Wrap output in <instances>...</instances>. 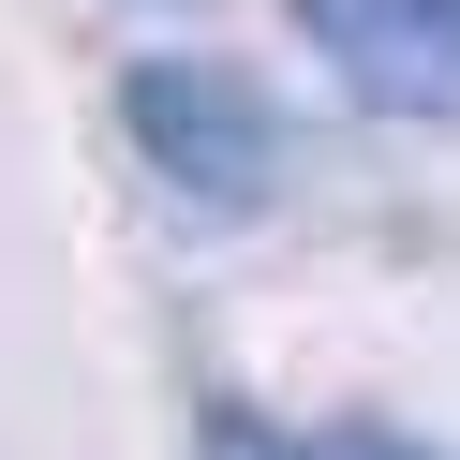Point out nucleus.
I'll return each mask as SVG.
<instances>
[{"label": "nucleus", "mask_w": 460, "mask_h": 460, "mask_svg": "<svg viewBox=\"0 0 460 460\" xmlns=\"http://www.w3.org/2000/svg\"><path fill=\"white\" fill-rule=\"evenodd\" d=\"M119 134L193 208H268V193L297 179V119H282L238 60H134L119 75Z\"/></svg>", "instance_id": "f257e3e1"}, {"label": "nucleus", "mask_w": 460, "mask_h": 460, "mask_svg": "<svg viewBox=\"0 0 460 460\" xmlns=\"http://www.w3.org/2000/svg\"><path fill=\"white\" fill-rule=\"evenodd\" d=\"M371 119H460V0H282Z\"/></svg>", "instance_id": "f03ea898"}, {"label": "nucleus", "mask_w": 460, "mask_h": 460, "mask_svg": "<svg viewBox=\"0 0 460 460\" xmlns=\"http://www.w3.org/2000/svg\"><path fill=\"white\" fill-rule=\"evenodd\" d=\"M193 460H297V430H268L252 401H208V430H193Z\"/></svg>", "instance_id": "7ed1b4c3"}, {"label": "nucleus", "mask_w": 460, "mask_h": 460, "mask_svg": "<svg viewBox=\"0 0 460 460\" xmlns=\"http://www.w3.org/2000/svg\"><path fill=\"white\" fill-rule=\"evenodd\" d=\"M164 15H193V0H164Z\"/></svg>", "instance_id": "20e7f679"}]
</instances>
